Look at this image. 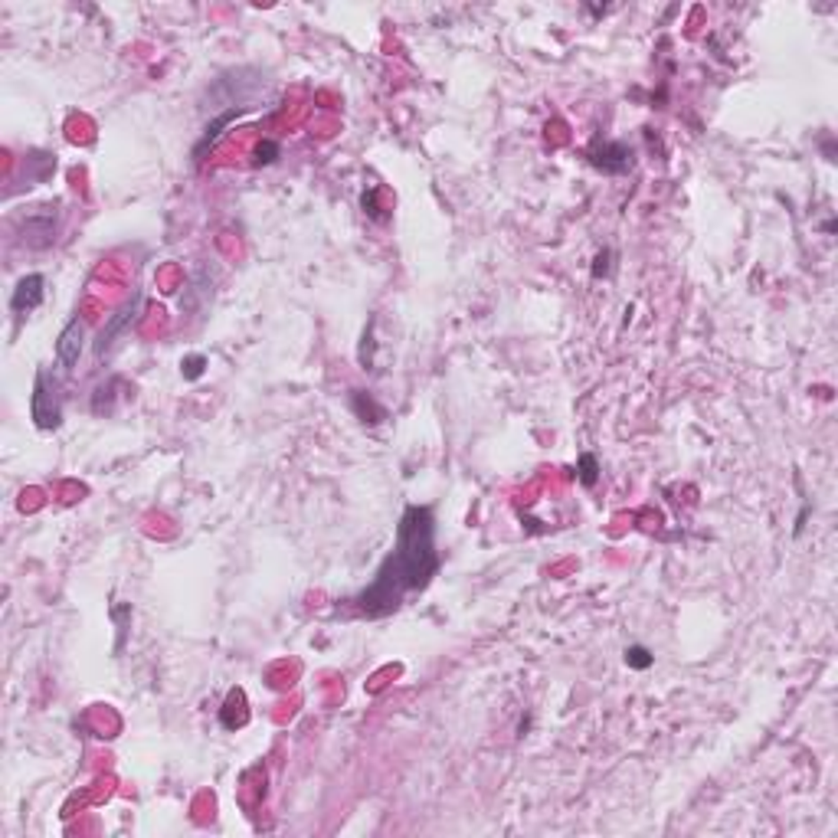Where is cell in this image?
I'll return each mask as SVG.
<instances>
[{
	"instance_id": "obj_1",
	"label": "cell",
	"mask_w": 838,
	"mask_h": 838,
	"mask_svg": "<svg viewBox=\"0 0 838 838\" xmlns=\"http://www.w3.org/2000/svg\"><path fill=\"white\" fill-rule=\"evenodd\" d=\"M436 551V511L429 505H406L397 527V543L377 567L373 580L361 593H354L351 606L354 616L363 620H383L410 600L413 593H423L429 580L439 573Z\"/></svg>"
},
{
	"instance_id": "obj_10",
	"label": "cell",
	"mask_w": 838,
	"mask_h": 838,
	"mask_svg": "<svg viewBox=\"0 0 838 838\" xmlns=\"http://www.w3.org/2000/svg\"><path fill=\"white\" fill-rule=\"evenodd\" d=\"M351 410L357 413V419L367 423V426H377V423L387 419V406H381L371 393H363V390H351Z\"/></svg>"
},
{
	"instance_id": "obj_15",
	"label": "cell",
	"mask_w": 838,
	"mask_h": 838,
	"mask_svg": "<svg viewBox=\"0 0 838 838\" xmlns=\"http://www.w3.org/2000/svg\"><path fill=\"white\" fill-rule=\"evenodd\" d=\"M203 367H207V357H203V354H191V357H184V363H181V371L187 381H197L203 373Z\"/></svg>"
},
{
	"instance_id": "obj_16",
	"label": "cell",
	"mask_w": 838,
	"mask_h": 838,
	"mask_svg": "<svg viewBox=\"0 0 838 838\" xmlns=\"http://www.w3.org/2000/svg\"><path fill=\"white\" fill-rule=\"evenodd\" d=\"M377 193H381V191H377V187H371V191H363V201H361V203H363V213H367V217H371V219H377V223H383V219H387V217H383V213H381V203H377Z\"/></svg>"
},
{
	"instance_id": "obj_14",
	"label": "cell",
	"mask_w": 838,
	"mask_h": 838,
	"mask_svg": "<svg viewBox=\"0 0 838 838\" xmlns=\"http://www.w3.org/2000/svg\"><path fill=\"white\" fill-rule=\"evenodd\" d=\"M278 154H282V148H278L276 141H262L256 148V158H252V164H256V167H259V164H276Z\"/></svg>"
},
{
	"instance_id": "obj_13",
	"label": "cell",
	"mask_w": 838,
	"mask_h": 838,
	"mask_svg": "<svg viewBox=\"0 0 838 838\" xmlns=\"http://www.w3.org/2000/svg\"><path fill=\"white\" fill-rule=\"evenodd\" d=\"M373 347H377V341H373V321L367 324V331H363L361 338V351H357V361H361L363 371H371L373 367Z\"/></svg>"
},
{
	"instance_id": "obj_2",
	"label": "cell",
	"mask_w": 838,
	"mask_h": 838,
	"mask_svg": "<svg viewBox=\"0 0 838 838\" xmlns=\"http://www.w3.org/2000/svg\"><path fill=\"white\" fill-rule=\"evenodd\" d=\"M30 419H33V426L43 429V432L59 429V423H63V393H59V381H56V373H49L47 367H39L37 377H33Z\"/></svg>"
},
{
	"instance_id": "obj_6",
	"label": "cell",
	"mask_w": 838,
	"mask_h": 838,
	"mask_svg": "<svg viewBox=\"0 0 838 838\" xmlns=\"http://www.w3.org/2000/svg\"><path fill=\"white\" fill-rule=\"evenodd\" d=\"M86 351V321L73 314L56 338V367L63 373H73L79 367V357Z\"/></svg>"
},
{
	"instance_id": "obj_12",
	"label": "cell",
	"mask_w": 838,
	"mask_h": 838,
	"mask_svg": "<svg viewBox=\"0 0 838 838\" xmlns=\"http://www.w3.org/2000/svg\"><path fill=\"white\" fill-rule=\"evenodd\" d=\"M622 658H626V665L636 668V671H646V668L655 665V655H652L646 646H628L626 652H622Z\"/></svg>"
},
{
	"instance_id": "obj_9",
	"label": "cell",
	"mask_w": 838,
	"mask_h": 838,
	"mask_svg": "<svg viewBox=\"0 0 838 838\" xmlns=\"http://www.w3.org/2000/svg\"><path fill=\"white\" fill-rule=\"evenodd\" d=\"M210 288H213V278H210V269L207 266H197L191 276V286L184 288L181 295V312L184 314H193L197 308H203V302H207Z\"/></svg>"
},
{
	"instance_id": "obj_11",
	"label": "cell",
	"mask_w": 838,
	"mask_h": 838,
	"mask_svg": "<svg viewBox=\"0 0 838 838\" xmlns=\"http://www.w3.org/2000/svg\"><path fill=\"white\" fill-rule=\"evenodd\" d=\"M577 478H580L583 488H593L600 482V458L593 456V452H583V456L577 458Z\"/></svg>"
},
{
	"instance_id": "obj_5",
	"label": "cell",
	"mask_w": 838,
	"mask_h": 838,
	"mask_svg": "<svg viewBox=\"0 0 838 838\" xmlns=\"http://www.w3.org/2000/svg\"><path fill=\"white\" fill-rule=\"evenodd\" d=\"M59 233V210L56 207H37L20 219V239L30 249H47L56 243Z\"/></svg>"
},
{
	"instance_id": "obj_4",
	"label": "cell",
	"mask_w": 838,
	"mask_h": 838,
	"mask_svg": "<svg viewBox=\"0 0 838 838\" xmlns=\"http://www.w3.org/2000/svg\"><path fill=\"white\" fill-rule=\"evenodd\" d=\"M583 158H586L596 171L610 174V177L628 174L632 164H636V151H632L626 141H606V138H596V141L583 151Z\"/></svg>"
},
{
	"instance_id": "obj_8",
	"label": "cell",
	"mask_w": 838,
	"mask_h": 838,
	"mask_svg": "<svg viewBox=\"0 0 838 838\" xmlns=\"http://www.w3.org/2000/svg\"><path fill=\"white\" fill-rule=\"evenodd\" d=\"M243 112H249V108H223V112L217 115V118H210V124H207V132H203V138L197 141V148H193V161H203V154L213 148V144L223 138V132H227L229 124L236 122L239 115Z\"/></svg>"
},
{
	"instance_id": "obj_7",
	"label": "cell",
	"mask_w": 838,
	"mask_h": 838,
	"mask_svg": "<svg viewBox=\"0 0 838 838\" xmlns=\"http://www.w3.org/2000/svg\"><path fill=\"white\" fill-rule=\"evenodd\" d=\"M43 298H47V276H43V272H30V276L20 278L17 288H13L10 312L17 314V318H27V314H33L43 305Z\"/></svg>"
},
{
	"instance_id": "obj_17",
	"label": "cell",
	"mask_w": 838,
	"mask_h": 838,
	"mask_svg": "<svg viewBox=\"0 0 838 838\" xmlns=\"http://www.w3.org/2000/svg\"><path fill=\"white\" fill-rule=\"evenodd\" d=\"M610 259H612V252L610 249H603L600 256L593 259V278H603L606 272H610Z\"/></svg>"
},
{
	"instance_id": "obj_3",
	"label": "cell",
	"mask_w": 838,
	"mask_h": 838,
	"mask_svg": "<svg viewBox=\"0 0 838 838\" xmlns=\"http://www.w3.org/2000/svg\"><path fill=\"white\" fill-rule=\"evenodd\" d=\"M141 308H144V292L138 288L128 302H124L122 308L115 314H108V321L102 324V331H98V338H96V344H92V351H96V361H105L108 354L115 351V344L122 341L124 338V331L132 328L134 321H138V314H141Z\"/></svg>"
}]
</instances>
